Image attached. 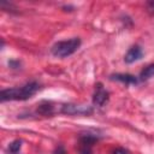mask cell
<instances>
[{
	"instance_id": "6da1fadb",
	"label": "cell",
	"mask_w": 154,
	"mask_h": 154,
	"mask_svg": "<svg viewBox=\"0 0 154 154\" xmlns=\"http://www.w3.org/2000/svg\"><path fill=\"white\" fill-rule=\"evenodd\" d=\"M40 89V84L37 82H29L20 88H10L4 89L0 93L1 101L7 100H28L30 99L37 90Z\"/></svg>"
},
{
	"instance_id": "7a4b0ae2",
	"label": "cell",
	"mask_w": 154,
	"mask_h": 154,
	"mask_svg": "<svg viewBox=\"0 0 154 154\" xmlns=\"http://www.w3.org/2000/svg\"><path fill=\"white\" fill-rule=\"evenodd\" d=\"M81 46V40L78 37H73V38H70V40H66V41H59L57 42L51 52L54 57H58V58H66L71 54H73Z\"/></svg>"
},
{
	"instance_id": "3957f363",
	"label": "cell",
	"mask_w": 154,
	"mask_h": 154,
	"mask_svg": "<svg viewBox=\"0 0 154 154\" xmlns=\"http://www.w3.org/2000/svg\"><path fill=\"white\" fill-rule=\"evenodd\" d=\"M97 141V137L93 136V135H84L79 138V143H78V152L79 154H91L93 152V146L94 143Z\"/></svg>"
},
{
	"instance_id": "277c9868",
	"label": "cell",
	"mask_w": 154,
	"mask_h": 154,
	"mask_svg": "<svg viewBox=\"0 0 154 154\" xmlns=\"http://www.w3.org/2000/svg\"><path fill=\"white\" fill-rule=\"evenodd\" d=\"M107 101H108V91L103 88V85L101 83H97L96 84V88H95V93L93 95V102H94V105L101 107Z\"/></svg>"
},
{
	"instance_id": "5b68a950",
	"label": "cell",
	"mask_w": 154,
	"mask_h": 154,
	"mask_svg": "<svg viewBox=\"0 0 154 154\" xmlns=\"http://www.w3.org/2000/svg\"><path fill=\"white\" fill-rule=\"evenodd\" d=\"M61 112L67 114H89L91 113V107L81 105H64L61 106Z\"/></svg>"
},
{
	"instance_id": "8992f818",
	"label": "cell",
	"mask_w": 154,
	"mask_h": 154,
	"mask_svg": "<svg viewBox=\"0 0 154 154\" xmlns=\"http://www.w3.org/2000/svg\"><path fill=\"white\" fill-rule=\"evenodd\" d=\"M142 55H143L142 48H141L140 46H132V47L128 51V53L125 54L124 61H125L126 64H132V63L140 60V59L142 58Z\"/></svg>"
},
{
	"instance_id": "52a82bcc",
	"label": "cell",
	"mask_w": 154,
	"mask_h": 154,
	"mask_svg": "<svg viewBox=\"0 0 154 154\" xmlns=\"http://www.w3.org/2000/svg\"><path fill=\"white\" fill-rule=\"evenodd\" d=\"M111 79L122 82L124 84H136L137 83V78L132 75H129V73H116V75L111 76Z\"/></svg>"
},
{
	"instance_id": "ba28073f",
	"label": "cell",
	"mask_w": 154,
	"mask_h": 154,
	"mask_svg": "<svg viewBox=\"0 0 154 154\" xmlns=\"http://www.w3.org/2000/svg\"><path fill=\"white\" fill-rule=\"evenodd\" d=\"M152 77H154V64H150V65L146 66L140 73V79L141 81H147Z\"/></svg>"
},
{
	"instance_id": "9c48e42d",
	"label": "cell",
	"mask_w": 154,
	"mask_h": 154,
	"mask_svg": "<svg viewBox=\"0 0 154 154\" xmlns=\"http://www.w3.org/2000/svg\"><path fill=\"white\" fill-rule=\"evenodd\" d=\"M20 147H22V141L20 140H16L13 141L12 143H10L8 146V152L11 154H18V152L20 150Z\"/></svg>"
},
{
	"instance_id": "30bf717a",
	"label": "cell",
	"mask_w": 154,
	"mask_h": 154,
	"mask_svg": "<svg viewBox=\"0 0 154 154\" xmlns=\"http://www.w3.org/2000/svg\"><path fill=\"white\" fill-rule=\"evenodd\" d=\"M146 6H147V11L150 14H154V1H148L146 4Z\"/></svg>"
},
{
	"instance_id": "8fae6325",
	"label": "cell",
	"mask_w": 154,
	"mask_h": 154,
	"mask_svg": "<svg viewBox=\"0 0 154 154\" xmlns=\"http://www.w3.org/2000/svg\"><path fill=\"white\" fill-rule=\"evenodd\" d=\"M113 154H130V153L124 148H117V149H114Z\"/></svg>"
},
{
	"instance_id": "7c38bea8",
	"label": "cell",
	"mask_w": 154,
	"mask_h": 154,
	"mask_svg": "<svg viewBox=\"0 0 154 154\" xmlns=\"http://www.w3.org/2000/svg\"><path fill=\"white\" fill-rule=\"evenodd\" d=\"M54 154H66V152H65V149H64V147H63V146H59V147L55 149Z\"/></svg>"
}]
</instances>
